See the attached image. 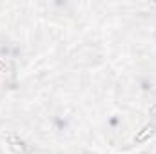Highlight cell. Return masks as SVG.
Wrapping results in <instances>:
<instances>
[]
</instances>
